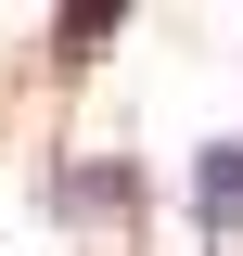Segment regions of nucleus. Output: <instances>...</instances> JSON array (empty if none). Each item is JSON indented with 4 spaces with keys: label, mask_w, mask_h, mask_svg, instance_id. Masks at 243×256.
Here are the masks:
<instances>
[{
    "label": "nucleus",
    "mask_w": 243,
    "mask_h": 256,
    "mask_svg": "<svg viewBox=\"0 0 243 256\" xmlns=\"http://www.w3.org/2000/svg\"><path fill=\"white\" fill-rule=\"evenodd\" d=\"M192 230L205 244H243V141H205L192 154Z\"/></svg>",
    "instance_id": "1"
}]
</instances>
